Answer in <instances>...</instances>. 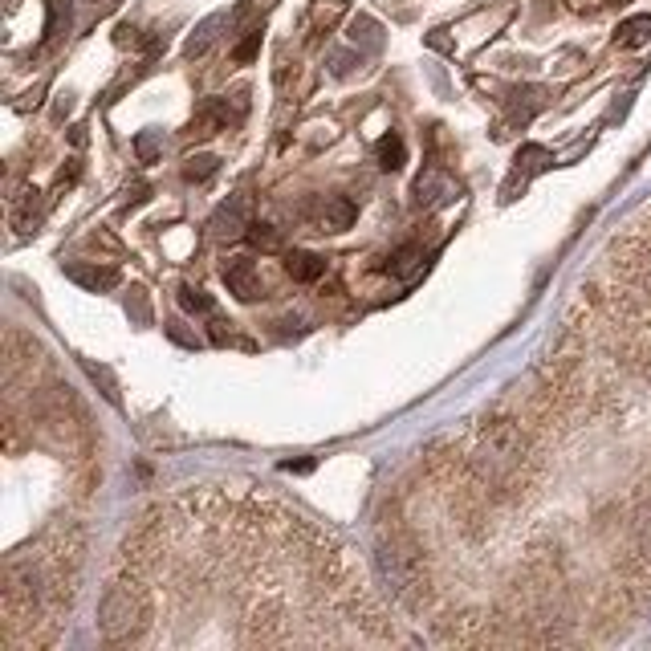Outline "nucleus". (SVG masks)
<instances>
[{
	"label": "nucleus",
	"instance_id": "obj_1",
	"mask_svg": "<svg viewBox=\"0 0 651 651\" xmlns=\"http://www.w3.org/2000/svg\"><path fill=\"white\" fill-rule=\"evenodd\" d=\"M151 619V599H147V586L139 578L135 566H123L106 595H102V607H98V631L106 643H143V627Z\"/></svg>",
	"mask_w": 651,
	"mask_h": 651
},
{
	"label": "nucleus",
	"instance_id": "obj_2",
	"mask_svg": "<svg viewBox=\"0 0 651 651\" xmlns=\"http://www.w3.org/2000/svg\"><path fill=\"white\" fill-rule=\"evenodd\" d=\"M249 196H232L228 204H220V212L212 216V236L220 241H236V236L249 232Z\"/></svg>",
	"mask_w": 651,
	"mask_h": 651
},
{
	"label": "nucleus",
	"instance_id": "obj_3",
	"mask_svg": "<svg viewBox=\"0 0 651 651\" xmlns=\"http://www.w3.org/2000/svg\"><path fill=\"white\" fill-rule=\"evenodd\" d=\"M224 285L241 302H253L257 293H261V273H257V265L249 257H228L224 261Z\"/></svg>",
	"mask_w": 651,
	"mask_h": 651
},
{
	"label": "nucleus",
	"instance_id": "obj_4",
	"mask_svg": "<svg viewBox=\"0 0 651 651\" xmlns=\"http://www.w3.org/2000/svg\"><path fill=\"white\" fill-rule=\"evenodd\" d=\"M310 216H314V224L322 232H342V228L354 224V204L346 196H318V204L310 208Z\"/></svg>",
	"mask_w": 651,
	"mask_h": 651
},
{
	"label": "nucleus",
	"instance_id": "obj_5",
	"mask_svg": "<svg viewBox=\"0 0 651 651\" xmlns=\"http://www.w3.org/2000/svg\"><path fill=\"white\" fill-rule=\"evenodd\" d=\"M232 123V110H228V102L224 98H208L196 114H192V135H216V131H224Z\"/></svg>",
	"mask_w": 651,
	"mask_h": 651
},
{
	"label": "nucleus",
	"instance_id": "obj_6",
	"mask_svg": "<svg viewBox=\"0 0 651 651\" xmlns=\"http://www.w3.org/2000/svg\"><path fill=\"white\" fill-rule=\"evenodd\" d=\"M285 273L293 277V281H318L322 273H326V257H318V253H310V249H289L285 253Z\"/></svg>",
	"mask_w": 651,
	"mask_h": 651
},
{
	"label": "nucleus",
	"instance_id": "obj_7",
	"mask_svg": "<svg viewBox=\"0 0 651 651\" xmlns=\"http://www.w3.org/2000/svg\"><path fill=\"white\" fill-rule=\"evenodd\" d=\"M66 277H70V281H78V285H82V289H90V293H98V289H114V285H118V269H106V265H86V261L66 265Z\"/></svg>",
	"mask_w": 651,
	"mask_h": 651
},
{
	"label": "nucleus",
	"instance_id": "obj_8",
	"mask_svg": "<svg viewBox=\"0 0 651 651\" xmlns=\"http://www.w3.org/2000/svg\"><path fill=\"white\" fill-rule=\"evenodd\" d=\"M452 196H456V184L448 180L440 167H432V171L420 175V184H416V200L420 204H448Z\"/></svg>",
	"mask_w": 651,
	"mask_h": 651
},
{
	"label": "nucleus",
	"instance_id": "obj_9",
	"mask_svg": "<svg viewBox=\"0 0 651 651\" xmlns=\"http://www.w3.org/2000/svg\"><path fill=\"white\" fill-rule=\"evenodd\" d=\"M387 261H391L387 269H391L395 277L411 281V277H416V273L424 269V249H420V245H403V249H395V253H391Z\"/></svg>",
	"mask_w": 651,
	"mask_h": 651
},
{
	"label": "nucleus",
	"instance_id": "obj_10",
	"mask_svg": "<svg viewBox=\"0 0 651 651\" xmlns=\"http://www.w3.org/2000/svg\"><path fill=\"white\" fill-rule=\"evenodd\" d=\"M37 196H41L37 188H25V192L17 196V204H13V224H17L21 232H33L37 220H41V200H37Z\"/></svg>",
	"mask_w": 651,
	"mask_h": 651
},
{
	"label": "nucleus",
	"instance_id": "obj_11",
	"mask_svg": "<svg viewBox=\"0 0 651 651\" xmlns=\"http://www.w3.org/2000/svg\"><path fill=\"white\" fill-rule=\"evenodd\" d=\"M647 41H651V17H631V21H623L619 33H615V45H619V49H639V45H647Z\"/></svg>",
	"mask_w": 651,
	"mask_h": 651
},
{
	"label": "nucleus",
	"instance_id": "obj_12",
	"mask_svg": "<svg viewBox=\"0 0 651 651\" xmlns=\"http://www.w3.org/2000/svg\"><path fill=\"white\" fill-rule=\"evenodd\" d=\"M375 155H379V167H383V171H399V167L407 163V147H403L399 135H383V139L375 143Z\"/></svg>",
	"mask_w": 651,
	"mask_h": 651
},
{
	"label": "nucleus",
	"instance_id": "obj_13",
	"mask_svg": "<svg viewBox=\"0 0 651 651\" xmlns=\"http://www.w3.org/2000/svg\"><path fill=\"white\" fill-rule=\"evenodd\" d=\"M228 25V17L224 13H216V17H208L196 33H192V41H188V57H200V53H208V45L216 41V29H224Z\"/></svg>",
	"mask_w": 651,
	"mask_h": 651
},
{
	"label": "nucleus",
	"instance_id": "obj_14",
	"mask_svg": "<svg viewBox=\"0 0 651 651\" xmlns=\"http://www.w3.org/2000/svg\"><path fill=\"white\" fill-rule=\"evenodd\" d=\"M216 167H220L216 155H192V159L184 163V180H188V184H204L208 175H216Z\"/></svg>",
	"mask_w": 651,
	"mask_h": 651
},
{
	"label": "nucleus",
	"instance_id": "obj_15",
	"mask_svg": "<svg viewBox=\"0 0 651 651\" xmlns=\"http://www.w3.org/2000/svg\"><path fill=\"white\" fill-rule=\"evenodd\" d=\"M546 163H550V151H546V147H534V143H529V147H521V151H517V175L542 171Z\"/></svg>",
	"mask_w": 651,
	"mask_h": 651
},
{
	"label": "nucleus",
	"instance_id": "obj_16",
	"mask_svg": "<svg viewBox=\"0 0 651 651\" xmlns=\"http://www.w3.org/2000/svg\"><path fill=\"white\" fill-rule=\"evenodd\" d=\"M180 306L188 314H212V298L204 289H196V285H180Z\"/></svg>",
	"mask_w": 651,
	"mask_h": 651
},
{
	"label": "nucleus",
	"instance_id": "obj_17",
	"mask_svg": "<svg viewBox=\"0 0 651 651\" xmlns=\"http://www.w3.org/2000/svg\"><path fill=\"white\" fill-rule=\"evenodd\" d=\"M245 236H249V241H253L257 249H265V253H273V249L281 245V236H277V228H273V224H261V220H253Z\"/></svg>",
	"mask_w": 651,
	"mask_h": 651
},
{
	"label": "nucleus",
	"instance_id": "obj_18",
	"mask_svg": "<svg viewBox=\"0 0 651 651\" xmlns=\"http://www.w3.org/2000/svg\"><path fill=\"white\" fill-rule=\"evenodd\" d=\"M257 49H261V29H253V33H249V37H245L241 45H236V49H232V62H241V66H249V62H253V57H257Z\"/></svg>",
	"mask_w": 651,
	"mask_h": 651
},
{
	"label": "nucleus",
	"instance_id": "obj_19",
	"mask_svg": "<svg viewBox=\"0 0 651 651\" xmlns=\"http://www.w3.org/2000/svg\"><path fill=\"white\" fill-rule=\"evenodd\" d=\"M86 375H90L94 383H102V395H106L110 403H118V387H114V379H110V371H106V367H94V363H86Z\"/></svg>",
	"mask_w": 651,
	"mask_h": 651
},
{
	"label": "nucleus",
	"instance_id": "obj_20",
	"mask_svg": "<svg viewBox=\"0 0 651 651\" xmlns=\"http://www.w3.org/2000/svg\"><path fill=\"white\" fill-rule=\"evenodd\" d=\"M135 147H139V159H143V163H151V159L159 155V135H155V131H147V135H139V139H135Z\"/></svg>",
	"mask_w": 651,
	"mask_h": 651
},
{
	"label": "nucleus",
	"instance_id": "obj_21",
	"mask_svg": "<svg viewBox=\"0 0 651 651\" xmlns=\"http://www.w3.org/2000/svg\"><path fill=\"white\" fill-rule=\"evenodd\" d=\"M167 334H171L175 342H180V346H192V350L200 346V338H196L192 330H184V322H167Z\"/></svg>",
	"mask_w": 651,
	"mask_h": 651
},
{
	"label": "nucleus",
	"instance_id": "obj_22",
	"mask_svg": "<svg viewBox=\"0 0 651 651\" xmlns=\"http://www.w3.org/2000/svg\"><path fill=\"white\" fill-rule=\"evenodd\" d=\"M127 310L135 314V322H147V318H151V310H147V298H143V289H135V293H131Z\"/></svg>",
	"mask_w": 651,
	"mask_h": 651
},
{
	"label": "nucleus",
	"instance_id": "obj_23",
	"mask_svg": "<svg viewBox=\"0 0 651 651\" xmlns=\"http://www.w3.org/2000/svg\"><path fill=\"white\" fill-rule=\"evenodd\" d=\"M350 66H354V53H334V57H330V70H334L338 78H346Z\"/></svg>",
	"mask_w": 651,
	"mask_h": 651
},
{
	"label": "nucleus",
	"instance_id": "obj_24",
	"mask_svg": "<svg viewBox=\"0 0 651 651\" xmlns=\"http://www.w3.org/2000/svg\"><path fill=\"white\" fill-rule=\"evenodd\" d=\"M639 546H643V558L651 562V517L639 525Z\"/></svg>",
	"mask_w": 651,
	"mask_h": 651
},
{
	"label": "nucleus",
	"instance_id": "obj_25",
	"mask_svg": "<svg viewBox=\"0 0 651 651\" xmlns=\"http://www.w3.org/2000/svg\"><path fill=\"white\" fill-rule=\"evenodd\" d=\"M212 342H216V346L232 342V330H228V322H212Z\"/></svg>",
	"mask_w": 651,
	"mask_h": 651
},
{
	"label": "nucleus",
	"instance_id": "obj_26",
	"mask_svg": "<svg viewBox=\"0 0 651 651\" xmlns=\"http://www.w3.org/2000/svg\"><path fill=\"white\" fill-rule=\"evenodd\" d=\"M74 180H78V163L62 167V175H57V188H66V184H74Z\"/></svg>",
	"mask_w": 651,
	"mask_h": 651
},
{
	"label": "nucleus",
	"instance_id": "obj_27",
	"mask_svg": "<svg viewBox=\"0 0 651 651\" xmlns=\"http://www.w3.org/2000/svg\"><path fill=\"white\" fill-rule=\"evenodd\" d=\"M570 5H574V9H599L603 0H570Z\"/></svg>",
	"mask_w": 651,
	"mask_h": 651
}]
</instances>
